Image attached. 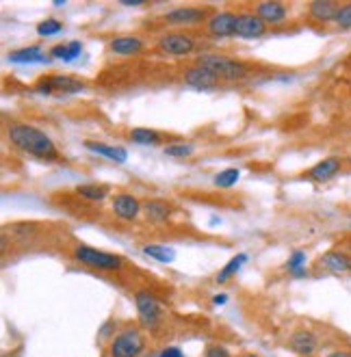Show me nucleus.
Wrapping results in <instances>:
<instances>
[{"instance_id": "8", "label": "nucleus", "mask_w": 351, "mask_h": 357, "mask_svg": "<svg viewBox=\"0 0 351 357\" xmlns=\"http://www.w3.org/2000/svg\"><path fill=\"white\" fill-rule=\"evenodd\" d=\"M135 305H137V314H139L141 325L156 327L160 323L163 310H160V303L156 301V297L150 290H137L135 292Z\"/></svg>"}, {"instance_id": "23", "label": "nucleus", "mask_w": 351, "mask_h": 357, "mask_svg": "<svg viewBox=\"0 0 351 357\" xmlns=\"http://www.w3.org/2000/svg\"><path fill=\"white\" fill-rule=\"evenodd\" d=\"M167 139H172V137L160 130H152V128H133L130 130V141L139 143V145H158V143H165Z\"/></svg>"}, {"instance_id": "20", "label": "nucleus", "mask_w": 351, "mask_h": 357, "mask_svg": "<svg viewBox=\"0 0 351 357\" xmlns=\"http://www.w3.org/2000/svg\"><path fill=\"white\" fill-rule=\"evenodd\" d=\"M85 148L98 156H105L109 160H115V162H126L128 158V152L119 148V145H107V143H98V141H85Z\"/></svg>"}, {"instance_id": "9", "label": "nucleus", "mask_w": 351, "mask_h": 357, "mask_svg": "<svg viewBox=\"0 0 351 357\" xmlns=\"http://www.w3.org/2000/svg\"><path fill=\"white\" fill-rule=\"evenodd\" d=\"M237 24H239V13L232 11H217L209 24H206V31H209L211 37L215 39H225V37H237Z\"/></svg>"}, {"instance_id": "6", "label": "nucleus", "mask_w": 351, "mask_h": 357, "mask_svg": "<svg viewBox=\"0 0 351 357\" xmlns=\"http://www.w3.org/2000/svg\"><path fill=\"white\" fill-rule=\"evenodd\" d=\"M215 15V11H213V7H193V5H189V7H176V9H172V11H167L165 15H160L163 17V22L165 24H170V26H195V24H202L206 17H213Z\"/></svg>"}, {"instance_id": "30", "label": "nucleus", "mask_w": 351, "mask_h": 357, "mask_svg": "<svg viewBox=\"0 0 351 357\" xmlns=\"http://www.w3.org/2000/svg\"><path fill=\"white\" fill-rule=\"evenodd\" d=\"M306 260H308V256H306V251H293V256L288 258V271L293 273V275H297V278H304L306 275V271H304V266H306Z\"/></svg>"}, {"instance_id": "1", "label": "nucleus", "mask_w": 351, "mask_h": 357, "mask_svg": "<svg viewBox=\"0 0 351 357\" xmlns=\"http://www.w3.org/2000/svg\"><path fill=\"white\" fill-rule=\"evenodd\" d=\"M7 139L20 152L44 158V160H61L54 141L44 132L29 123H11L7 128Z\"/></svg>"}, {"instance_id": "18", "label": "nucleus", "mask_w": 351, "mask_h": 357, "mask_svg": "<svg viewBox=\"0 0 351 357\" xmlns=\"http://www.w3.org/2000/svg\"><path fill=\"white\" fill-rule=\"evenodd\" d=\"M143 213H146L148 221H152V223H165L176 213V208L165 199H148L143 204Z\"/></svg>"}, {"instance_id": "34", "label": "nucleus", "mask_w": 351, "mask_h": 357, "mask_svg": "<svg viewBox=\"0 0 351 357\" xmlns=\"http://www.w3.org/2000/svg\"><path fill=\"white\" fill-rule=\"evenodd\" d=\"M325 357H351V351H334V353H329Z\"/></svg>"}, {"instance_id": "21", "label": "nucleus", "mask_w": 351, "mask_h": 357, "mask_svg": "<svg viewBox=\"0 0 351 357\" xmlns=\"http://www.w3.org/2000/svg\"><path fill=\"white\" fill-rule=\"evenodd\" d=\"M9 61L20 63V66H29V63H46L48 56H46V52L41 46H27V48L13 50L9 54Z\"/></svg>"}, {"instance_id": "24", "label": "nucleus", "mask_w": 351, "mask_h": 357, "mask_svg": "<svg viewBox=\"0 0 351 357\" xmlns=\"http://www.w3.org/2000/svg\"><path fill=\"white\" fill-rule=\"evenodd\" d=\"M74 193L87 202H102L109 195V186L107 184H78L74 188Z\"/></svg>"}, {"instance_id": "16", "label": "nucleus", "mask_w": 351, "mask_h": 357, "mask_svg": "<svg viewBox=\"0 0 351 357\" xmlns=\"http://www.w3.org/2000/svg\"><path fill=\"white\" fill-rule=\"evenodd\" d=\"M319 264L329 273H338V275L341 273H351V254L343 249H329L321 256Z\"/></svg>"}, {"instance_id": "5", "label": "nucleus", "mask_w": 351, "mask_h": 357, "mask_svg": "<svg viewBox=\"0 0 351 357\" xmlns=\"http://www.w3.org/2000/svg\"><path fill=\"white\" fill-rule=\"evenodd\" d=\"M146 351V338L139 329H126L111 340L109 355L111 357H139Z\"/></svg>"}, {"instance_id": "27", "label": "nucleus", "mask_w": 351, "mask_h": 357, "mask_svg": "<svg viewBox=\"0 0 351 357\" xmlns=\"http://www.w3.org/2000/svg\"><path fill=\"white\" fill-rule=\"evenodd\" d=\"M165 156H172V158H187L193 154V145L191 143H170L163 148Z\"/></svg>"}, {"instance_id": "15", "label": "nucleus", "mask_w": 351, "mask_h": 357, "mask_svg": "<svg viewBox=\"0 0 351 357\" xmlns=\"http://www.w3.org/2000/svg\"><path fill=\"white\" fill-rule=\"evenodd\" d=\"M184 82L195 89H215V87H219L221 80L211 70H206L202 66H193L184 72Z\"/></svg>"}, {"instance_id": "33", "label": "nucleus", "mask_w": 351, "mask_h": 357, "mask_svg": "<svg viewBox=\"0 0 351 357\" xmlns=\"http://www.w3.org/2000/svg\"><path fill=\"white\" fill-rule=\"evenodd\" d=\"M158 357H184L182 351L178 347H167V349H163Z\"/></svg>"}, {"instance_id": "12", "label": "nucleus", "mask_w": 351, "mask_h": 357, "mask_svg": "<svg viewBox=\"0 0 351 357\" xmlns=\"http://www.w3.org/2000/svg\"><path fill=\"white\" fill-rule=\"evenodd\" d=\"M146 50V41L137 35H119L109 41V52L117 56H135Z\"/></svg>"}, {"instance_id": "28", "label": "nucleus", "mask_w": 351, "mask_h": 357, "mask_svg": "<svg viewBox=\"0 0 351 357\" xmlns=\"http://www.w3.org/2000/svg\"><path fill=\"white\" fill-rule=\"evenodd\" d=\"M61 31H64V22H59L54 17H46L37 24V35L41 37H52V35H59Z\"/></svg>"}, {"instance_id": "36", "label": "nucleus", "mask_w": 351, "mask_h": 357, "mask_svg": "<svg viewBox=\"0 0 351 357\" xmlns=\"http://www.w3.org/2000/svg\"><path fill=\"white\" fill-rule=\"evenodd\" d=\"M243 357H258V355H252V353H250V355H243Z\"/></svg>"}, {"instance_id": "14", "label": "nucleus", "mask_w": 351, "mask_h": 357, "mask_svg": "<svg viewBox=\"0 0 351 357\" xmlns=\"http://www.w3.org/2000/svg\"><path fill=\"white\" fill-rule=\"evenodd\" d=\"M267 33V24L256 13H239L237 37L241 39H258Z\"/></svg>"}, {"instance_id": "32", "label": "nucleus", "mask_w": 351, "mask_h": 357, "mask_svg": "<svg viewBox=\"0 0 351 357\" xmlns=\"http://www.w3.org/2000/svg\"><path fill=\"white\" fill-rule=\"evenodd\" d=\"M204 357H232L230 351L221 347V344H209L204 351Z\"/></svg>"}, {"instance_id": "25", "label": "nucleus", "mask_w": 351, "mask_h": 357, "mask_svg": "<svg viewBox=\"0 0 351 357\" xmlns=\"http://www.w3.org/2000/svg\"><path fill=\"white\" fill-rule=\"evenodd\" d=\"M245 262H247V254H239V256H234L228 264H225V266L217 273V284H225L230 278H234Z\"/></svg>"}, {"instance_id": "26", "label": "nucleus", "mask_w": 351, "mask_h": 357, "mask_svg": "<svg viewBox=\"0 0 351 357\" xmlns=\"http://www.w3.org/2000/svg\"><path fill=\"white\" fill-rule=\"evenodd\" d=\"M143 254L150 256L152 260H158V262H174V258H176V251L170 247H163V245H146L143 247Z\"/></svg>"}, {"instance_id": "31", "label": "nucleus", "mask_w": 351, "mask_h": 357, "mask_svg": "<svg viewBox=\"0 0 351 357\" xmlns=\"http://www.w3.org/2000/svg\"><path fill=\"white\" fill-rule=\"evenodd\" d=\"M334 22H336L341 29H351V3L338 7V13H336V20H334Z\"/></svg>"}, {"instance_id": "3", "label": "nucleus", "mask_w": 351, "mask_h": 357, "mask_svg": "<svg viewBox=\"0 0 351 357\" xmlns=\"http://www.w3.org/2000/svg\"><path fill=\"white\" fill-rule=\"evenodd\" d=\"M74 258L76 262L85 264L96 271H119L124 266V258L117 254H109V251H102L89 245H76L74 247Z\"/></svg>"}, {"instance_id": "29", "label": "nucleus", "mask_w": 351, "mask_h": 357, "mask_svg": "<svg viewBox=\"0 0 351 357\" xmlns=\"http://www.w3.org/2000/svg\"><path fill=\"white\" fill-rule=\"evenodd\" d=\"M239 178H241V172L234 169V167H230V169H223V172H219L215 176V186H219V188H230V186H234L239 182Z\"/></svg>"}, {"instance_id": "19", "label": "nucleus", "mask_w": 351, "mask_h": 357, "mask_svg": "<svg viewBox=\"0 0 351 357\" xmlns=\"http://www.w3.org/2000/svg\"><path fill=\"white\" fill-rule=\"evenodd\" d=\"M338 3H332V0H315V3L308 5V13H311L313 20L317 22H334L336 20V13H338Z\"/></svg>"}, {"instance_id": "4", "label": "nucleus", "mask_w": 351, "mask_h": 357, "mask_svg": "<svg viewBox=\"0 0 351 357\" xmlns=\"http://www.w3.org/2000/svg\"><path fill=\"white\" fill-rule=\"evenodd\" d=\"M33 89L46 96H70V93H80L85 89V80L74 78V76H64V74H50V76L39 78L33 85Z\"/></svg>"}, {"instance_id": "2", "label": "nucleus", "mask_w": 351, "mask_h": 357, "mask_svg": "<svg viewBox=\"0 0 351 357\" xmlns=\"http://www.w3.org/2000/svg\"><path fill=\"white\" fill-rule=\"evenodd\" d=\"M197 66L211 70L219 80H243L250 74V66L225 54H202L197 59Z\"/></svg>"}, {"instance_id": "10", "label": "nucleus", "mask_w": 351, "mask_h": 357, "mask_svg": "<svg viewBox=\"0 0 351 357\" xmlns=\"http://www.w3.org/2000/svg\"><path fill=\"white\" fill-rule=\"evenodd\" d=\"M111 210L121 221H135L143 210V204H139V199L130 193H117L111 202Z\"/></svg>"}, {"instance_id": "17", "label": "nucleus", "mask_w": 351, "mask_h": 357, "mask_svg": "<svg viewBox=\"0 0 351 357\" xmlns=\"http://www.w3.org/2000/svg\"><path fill=\"white\" fill-rule=\"evenodd\" d=\"M288 347H291L293 353L308 357V355H313L319 349V340H317V335L313 331L299 329V331H295L291 335V338H288Z\"/></svg>"}, {"instance_id": "11", "label": "nucleus", "mask_w": 351, "mask_h": 357, "mask_svg": "<svg viewBox=\"0 0 351 357\" xmlns=\"http://www.w3.org/2000/svg\"><path fill=\"white\" fill-rule=\"evenodd\" d=\"M343 172V160L338 156H327L306 172V178L313 182H327Z\"/></svg>"}, {"instance_id": "22", "label": "nucleus", "mask_w": 351, "mask_h": 357, "mask_svg": "<svg viewBox=\"0 0 351 357\" xmlns=\"http://www.w3.org/2000/svg\"><path fill=\"white\" fill-rule=\"evenodd\" d=\"M82 54V44L80 41H68V44H57L50 48V59H59V61H66L72 63Z\"/></svg>"}, {"instance_id": "35", "label": "nucleus", "mask_w": 351, "mask_h": 357, "mask_svg": "<svg viewBox=\"0 0 351 357\" xmlns=\"http://www.w3.org/2000/svg\"><path fill=\"white\" fill-rule=\"evenodd\" d=\"M225 301H228V297H225V295H217V297L213 299V303H215V305H223Z\"/></svg>"}, {"instance_id": "13", "label": "nucleus", "mask_w": 351, "mask_h": 357, "mask_svg": "<svg viewBox=\"0 0 351 357\" xmlns=\"http://www.w3.org/2000/svg\"><path fill=\"white\" fill-rule=\"evenodd\" d=\"M254 13L262 20L267 26L269 24L278 26L288 20V7L284 3H274V0H269V3H258L254 7Z\"/></svg>"}, {"instance_id": "7", "label": "nucleus", "mask_w": 351, "mask_h": 357, "mask_svg": "<svg viewBox=\"0 0 351 357\" xmlns=\"http://www.w3.org/2000/svg\"><path fill=\"white\" fill-rule=\"evenodd\" d=\"M156 48H158V52L172 54V56H187L197 48V44L187 33H165L158 37Z\"/></svg>"}]
</instances>
